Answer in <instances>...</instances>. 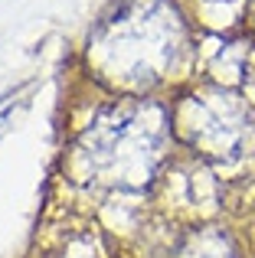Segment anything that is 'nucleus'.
Segmentation results:
<instances>
[]
</instances>
